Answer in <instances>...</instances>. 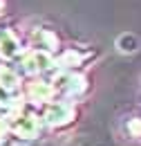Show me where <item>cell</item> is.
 Here are the masks:
<instances>
[{
	"mask_svg": "<svg viewBox=\"0 0 141 146\" xmlns=\"http://www.w3.org/2000/svg\"><path fill=\"white\" fill-rule=\"evenodd\" d=\"M137 45H139V43H137V38L132 36V34H130V36H121L119 38V50H121V52H134V50H137Z\"/></svg>",
	"mask_w": 141,
	"mask_h": 146,
	"instance_id": "6da1fadb",
	"label": "cell"
}]
</instances>
